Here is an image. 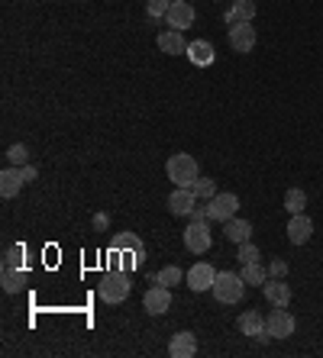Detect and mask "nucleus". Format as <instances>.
Instances as JSON below:
<instances>
[{
	"instance_id": "nucleus-3",
	"label": "nucleus",
	"mask_w": 323,
	"mask_h": 358,
	"mask_svg": "<svg viewBox=\"0 0 323 358\" xmlns=\"http://www.w3.org/2000/svg\"><path fill=\"white\" fill-rule=\"evenodd\" d=\"M246 287L249 284L242 281L240 271H217V281H214V297L220 303H240L246 297Z\"/></svg>"
},
{
	"instance_id": "nucleus-29",
	"label": "nucleus",
	"mask_w": 323,
	"mask_h": 358,
	"mask_svg": "<svg viewBox=\"0 0 323 358\" xmlns=\"http://www.w3.org/2000/svg\"><path fill=\"white\" fill-rule=\"evenodd\" d=\"M26 159H29V149H26L23 142H20V145H10V149H7V162H10V165L23 168V165H26Z\"/></svg>"
},
{
	"instance_id": "nucleus-11",
	"label": "nucleus",
	"mask_w": 323,
	"mask_h": 358,
	"mask_svg": "<svg viewBox=\"0 0 323 358\" xmlns=\"http://www.w3.org/2000/svg\"><path fill=\"white\" fill-rule=\"evenodd\" d=\"M198 194L194 187H174L172 197H168V210H172L174 217H191V210L198 207Z\"/></svg>"
},
{
	"instance_id": "nucleus-7",
	"label": "nucleus",
	"mask_w": 323,
	"mask_h": 358,
	"mask_svg": "<svg viewBox=\"0 0 323 358\" xmlns=\"http://www.w3.org/2000/svg\"><path fill=\"white\" fill-rule=\"evenodd\" d=\"M142 307L149 310L152 317H162L165 310H172V287H165V284L149 287V291H146V297H142Z\"/></svg>"
},
{
	"instance_id": "nucleus-2",
	"label": "nucleus",
	"mask_w": 323,
	"mask_h": 358,
	"mask_svg": "<svg viewBox=\"0 0 323 358\" xmlns=\"http://www.w3.org/2000/svg\"><path fill=\"white\" fill-rule=\"evenodd\" d=\"M130 271H107V275L100 278V284H97V294H100V300L104 303H123L126 297H130Z\"/></svg>"
},
{
	"instance_id": "nucleus-24",
	"label": "nucleus",
	"mask_w": 323,
	"mask_h": 358,
	"mask_svg": "<svg viewBox=\"0 0 323 358\" xmlns=\"http://www.w3.org/2000/svg\"><path fill=\"white\" fill-rule=\"evenodd\" d=\"M307 207V194L301 191V187H288V194H284V210L288 213H304Z\"/></svg>"
},
{
	"instance_id": "nucleus-34",
	"label": "nucleus",
	"mask_w": 323,
	"mask_h": 358,
	"mask_svg": "<svg viewBox=\"0 0 323 358\" xmlns=\"http://www.w3.org/2000/svg\"><path fill=\"white\" fill-rule=\"evenodd\" d=\"M20 171H23L26 184H29V181H36V175H39V171H36V168H33V165H29V162H26V165H23V168H20Z\"/></svg>"
},
{
	"instance_id": "nucleus-19",
	"label": "nucleus",
	"mask_w": 323,
	"mask_h": 358,
	"mask_svg": "<svg viewBox=\"0 0 323 358\" xmlns=\"http://www.w3.org/2000/svg\"><path fill=\"white\" fill-rule=\"evenodd\" d=\"M226 23H252L256 20V3L252 0H233V7L226 10Z\"/></svg>"
},
{
	"instance_id": "nucleus-12",
	"label": "nucleus",
	"mask_w": 323,
	"mask_h": 358,
	"mask_svg": "<svg viewBox=\"0 0 323 358\" xmlns=\"http://www.w3.org/2000/svg\"><path fill=\"white\" fill-rule=\"evenodd\" d=\"M165 26H172V29H188V26H194V7H191L188 0H174L172 10H168L165 17Z\"/></svg>"
},
{
	"instance_id": "nucleus-25",
	"label": "nucleus",
	"mask_w": 323,
	"mask_h": 358,
	"mask_svg": "<svg viewBox=\"0 0 323 358\" xmlns=\"http://www.w3.org/2000/svg\"><path fill=\"white\" fill-rule=\"evenodd\" d=\"M236 259H240V265H249V262L262 259V252H259V245H252V239H249V242H240V245H236Z\"/></svg>"
},
{
	"instance_id": "nucleus-6",
	"label": "nucleus",
	"mask_w": 323,
	"mask_h": 358,
	"mask_svg": "<svg viewBox=\"0 0 323 358\" xmlns=\"http://www.w3.org/2000/svg\"><path fill=\"white\" fill-rule=\"evenodd\" d=\"M214 281H217V268L207 265V262H198V265L188 271V287H191L194 294L214 291Z\"/></svg>"
},
{
	"instance_id": "nucleus-26",
	"label": "nucleus",
	"mask_w": 323,
	"mask_h": 358,
	"mask_svg": "<svg viewBox=\"0 0 323 358\" xmlns=\"http://www.w3.org/2000/svg\"><path fill=\"white\" fill-rule=\"evenodd\" d=\"M172 3L174 0H146V13H149V20H165Z\"/></svg>"
},
{
	"instance_id": "nucleus-17",
	"label": "nucleus",
	"mask_w": 323,
	"mask_h": 358,
	"mask_svg": "<svg viewBox=\"0 0 323 358\" xmlns=\"http://www.w3.org/2000/svg\"><path fill=\"white\" fill-rule=\"evenodd\" d=\"M110 249H120V252H136L139 255V265L146 262V242L139 239L136 233H116L110 239Z\"/></svg>"
},
{
	"instance_id": "nucleus-28",
	"label": "nucleus",
	"mask_w": 323,
	"mask_h": 358,
	"mask_svg": "<svg viewBox=\"0 0 323 358\" xmlns=\"http://www.w3.org/2000/svg\"><path fill=\"white\" fill-rule=\"evenodd\" d=\"M194 194H198L200 200H210V197H217V181L214 178H198V181H194Z\"/></svg>"
},
{
	"instance_id": "nucleus-30",
	"label": "nucleus",
	"mask_w": 323,
	"mask_h": 358,
	"mask_svg": "<svg viewBox=\"0 0 323 358\" xmlns=\"http://www.w3.org/2000/svg\"><path fill=\"white\" fill-rule=\"evenodd\" d=\"M20 262H23V249L10 245V249L4 252V268H20Z\"/></svg>"
},
{
	"instance_id": "nucleus-15",
	"label": "nucleus",
	"mask_w": 323,
	"mask_h": 358,
	"mask_svg": "<svg viewBox=\"0 0 323 358\" xmlns=\"http://www.w3.org/2000/svg\"><path fill=\"white\" fill-rule=\"evenodd\" d=\"M168 352H172L174 358H194L198 355V339H194V333H188V329L174 333L172 342H168Z\"/></svg>"
},
{
	"instance_id": "nucleus-4",
	"label": "nucleus",
	"mask_w": 323,
	"mask_h": 358,
	"mask_svg": "<svg viewBox=\"0 0 323 358\" xmlns=\"http://www.w3.org/2000/svg\"><path fill=\"white\" fill-rule=\"evenodd\" d=\"M294 326H298V320L288 313V307H275L266 317V333L272 336V339H288V336H294Z\"/></svg>"
},
{
	"instance_id": "nucleus-18",
	"label": "nucleus",
	"mask_w": 323,
	"mask_h": 358,
	"mask_svg": "<svg viewBox=\"0 0 323 358\" xmlns=\"http://www.w3.org/2000/svg\"><path fill=\"white\" fill-rule=\"evenodd\" d=\"M191 62L198 68H207V65H214V59H217V52H214V45H210L207 39H198V42H191L188 45V52H184Z\"/></svg>"
},
{
	"instance_id": "nucleus-21",
	"label": "nucleus",
	"mask_w": 323,
	"mask_h": 358,
	"mask_svg": "<svg viewBox=\"0 0 323 358\" xmlns=\"http://www.w3.org/2000/svg\"><path fill=\"white\" fill-rule=\"evenodd\" d=\"M224 226H226V239L236 242V245H240V242H249V239H252V223H249V220L233 217V220H226Z\"/></svg>"
},
{
	"instance_id": "nucleus-23",
	"label": "nucleus",
	"mask_w": 323,
	"mask_h": 358,
	"mask_svg": "<svg viewBox=\"0 0 323 358\" xmlns=\"http://www.w3.org/2000/svg\"><path fill=\"white\" fill-rule=\"evenodd\" d=\"M0 284H4V291H7V294L23 291L26 271H23V268H4V275H0Z\"/></svg>"
},
{
	"instance_id": "nucleus-31",
	"label": "nucleus",
	"mask_w": 323,
	"mask_h": 358,
	"mask_svg": "<svg viewBox=\"0 0 323 358\" xmlns=\"http://www.w3.org/2000/svg\"><path fill=\"white\" fill-rule=\"evenodd\" d=\"M284 275H288V262L275 259L272 265H268V278H284Z\"/></svg>"
},
{
	"instance_id": "nucleus-13",
	"label": "nucleus",
	"mask_w": 323,
	"mask_h": 358,
	"mask_svg": "<svg viewBox=\"0 0 323 358\" xmlns=\"http://www.w3.org/2000/svg\"><path fill=\"white\" fill-rule=\"evenodd\" d=\"M23 184H26V178H23V171H20L17 165L4 168V171H0V197H4V200L17 197V194H20V187H23Z\"/></svg>"
},
{
	"instance_id": "nucleus-14",
	"label": "nucleus",
	"mask_w": 323,
	"mask_h": 358,
	"mask_svg": "<svg viewBox=\"0 0 323 358\" xmlns=\"http://www.w3.org/2000/svg\"><path fill=\"white\" fill-rule=\"evenodd\" d=\"M262 291H266V300L272 307H288L291 303V287L284 284V278H268L262 284Z\"/></svg>"
},
{
	"instance_id": "nucleus-9",
	"label": "nucleus",
	"mask_w": 323,
	"mask_h": 358,
	"mask_svg": "<svg viewBox=\"0 0 323 358\" xmlns=\"http://www.w3.org/2000/svg\"><path fill=\"white\" fill-rule=\"evenodd\" d=\"M288 242L291 245H307L310 242V236H314V223H310V217L307 213H291L288 220Z\"/></svg>"
},
{
	"instance_id": "nucleus-33",
	"label": "nucleus",
	"mask_w": 323,
	"mask_h": 358,
	"mask_svg": "<svg viewBox=\"0 0 323 358\" xmlns=\"http://www.w3.org/2000/svg\"><path fill=\"white\" fill-rule=\"evenodd\" d=\"M107 226H110V217H107V213H94V229H97V233H104Z\"/></svg>"
},
{
	"instance_id": "nucleus-22",
	"label": "nucleus",
	"mask_w": 323,
	"mask_h": 358,
	"mask_svg": "<svg viewBox=\"0 0 323 358\" xmlns=\"http://www.w3.org/2000/svg\"><path fill=\"white\" fill-rule=\"evenodd\" d=\"M242 281L252 284V287H262V284L268 281V268L262 265V262H249V265H242Z\"/></svg>"
},
{
	"instance_id": "nucleus-8",
	"label": "nucleus",
	"mask_w": 323,
	"mask_h": 358,
	"mask_svg": "<svg viewBox=\"0 0 323 358\" xmlns=\"http://www.w3.org/2000/svg\"><path fill=\"white\" fill-rule=\"evenodd\" d=\"M184 245H188L194 255H204V252L214 245V236H210L207 223H191L188 229H184Z\"/></svg>"
},
{
	"instance_id": "nucleus-32",
	"label": "nucleus",
	"mask_w": 323,
	"mask_h": 358,
	"mask_svg": "<svg viewBox=\"0 0 323 358\" xmlns=\"http://www.w3.org/2000/svg\"><path fill=\"white\" fill-rule=\"evenodd\" d=\"M191 223H210V210L207 207H194L191 210Z\"/></svg>"
},
{
	"instance_id": "nucleus-5",
	"label": "nucleus",
	"mask_w": 323,
	"mask_h": 358,
	"mask_svg": "<svg viewBox=\"0 0 323 358\" xmlns=\"http://www.w3.org/2000/svg\"><path fill=\"white\" fill-rule=\"evenodd\" d=\"M207 210H210V223H226L240 213V197L236 194H217V197L207 200Z\"/></svg>"
},
{
	"instance_id": "nucleus-20",
	"label": "nucleus",
	"mask_w": 323,
	"mask_h": 358,
	"mask_svg": "<svg viewBox=\"0 0 323 358\" xmlns=\"http://www.w3.org/2000/svg\"><path fill=\"white\" fill-rule=\"evenodd\" d=\"M158 49L168 52V55H181V52H188V42H184L181 29H165V33L158 36Z\"/></svg>"
},
{
	"instance_id": "nucleus-27",
	"label": "nucleus",
	"mask_w": 323,
	"mask_h": 358,
	"mask_svg": "<svg viewBox=\"0 0 323 358\" xmlns=\"http://www.w3.org/2000/svg\"><path fill=\"white\" fill-rule=\"evenodd\" d=\"M178 281H181V268H178V265H165L156 275V284H165V287H174Z\"/></svg>"
},
{
	"instance_id": "nucleus-1",
	"label": "nucleus",
	"mask_w": 323,
	"mask_h": 358,
	"mask_svg": "<svg viewBox=\"0 0 323 358\" xmlns=\"http://www.w3.org/2000/svg\"><path fill=\"white\" fill-rule=\"evenodd\" d=\"M165 171L174 187H194V181L200 178L194 155H184V152H178V155H172V159L165 162Z\"/></svg>"
},
{
	"instance_id": "nucleus-16",
	"label": "nucleus",
	"mask_w": 323,
	"mask_h": 358,
	"mask_svg": "<svg viewBox=\"0 0 323 358\" xmlns=\"http://www.w3.org/2000/svg\"><path fill=\"white\" fill-rule=\"evenodd\" d=\"M236 326H240L242 336H266V317L259 313V310H242L240 320H236Z\"/></svg>"
},
{
	"instance_id": "nucleus-10",
	"label": "nucleus",
	"mask_w": 323,
	"mask_h": 358,
	"mask_svg": "<svg viewBox=\"0 0 323 358\" xmlns=\"http://www.w3.org/2000/svg\"><path fill=\"white\" fill-rule=\"evenodd\" d=\"M230 45H233V52H240V55L252 52L256 49V26L252 23H233L230 26Z\"/></svg>"
}]
</instances>
